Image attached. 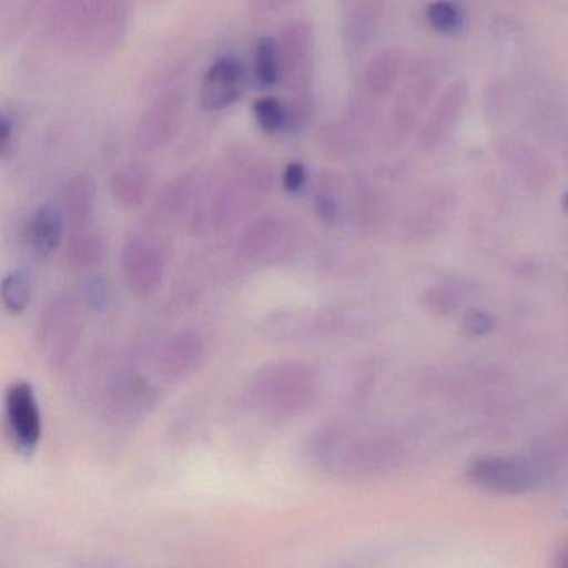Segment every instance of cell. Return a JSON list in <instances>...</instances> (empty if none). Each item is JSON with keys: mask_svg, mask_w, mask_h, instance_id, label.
<instances>
[{"mask_svg": "<svg viewBox=\"0 0 568 568\" xmlns=\"http://www.w3.org/2000/svg\"><path fill=\"white\" fill-rule=\"evenodd\" d=\"M225 164L231 169V178L211 192L204 189L192 212L195 231H224L232 227L251 214L255 205L274 189V168L255 149L231 145L225 151Z\"/></svg>", "mask_w": 568, "mask_h": 568, "instance_id": "6da1fadb", "label": "cell"}, {"mask_svg": "<svg viewBox=\"0 0 568 568\" xmlns=\"http://www.w3.org/2000/svg\"><path fill=\"white\" fill-rule=\"evenodd\" d=\"M129 22V0H52L44 28L62 48L104 55L122 44Z\"/></svg>", "mask_w": 568, "mask_h": 568, "instance_id": "7a4b0ae2", "label": "cell"}, {"mask_svg": "<svg viewBox=\"0 0 568 568\" xmlns=\"http://www.w3.org/2000/svg\"><path fill=\"white\" fill-rule=\"evenodd\" d=\"M318 377L314 367L297 358H282L262 365L248 382L251 404L274 418L297 417L314 405Z\"/></svg>", "mask_w": 568, "mask_h": 568, "instance_id": "3957f363", "label": "cell"}, {"mask_svg": "<svg viewBox=\"0 0 568 568\" xmlns=\"http://www.w3.org/2000/svg\"><path fill=\"white\" fill-rule=\"evenodd\" d=\"M82 337V314L72 295L52 297L38 324V342L42 357L51 368L64 367Z\"/></svg>", "mask_w": 568, "mask_h": 568, "instance_id": "277c9868", "label": "cell"}, {"mask_svg": "<svg viewBox=\"0 0 568 568\" xmlns=\"http://www.w3.org/2000/svg\"><path fill=\"white\" fill-rule=\"evenodd\" d=\"M168 267V251L158 235L135 232L125 239L121 251V268L125 284L139 298L158 292Z\"/></svg>", "mask_w": 568, "mask_h": 568, "instance_id": "5b68a950", "label": "cell"}, {"mask_svg": "<svg viewBox=\"0 0 568 568\" xmlns=\"http://www.w3.org/2000/svg\"><path fill=\"white\" fill-rule=\"evenodd\" d=\"M287 95L314 94L315 32L311 22H287L277 38Z\"/></svg>", "mask_w": 568, "mask_h": 568, "instance_id": "8992f818", "label": "cell"}, {"mask_svg": "<svg viewBox=\"0 0 568 568\" xmlns=\"http://www.w3.org/2000/svg\"><path fill=\"white\" fill-rule=\"evenodd\" d=\"M185 118V94L172 88L145 108L135 128V145L145 154L164 151L181 134Z\"/></svg>", "mask_w": 568, "mask_h": 568, "instance_id": "52a82bcc", "label": "cell"}, {"mask_svg": "<svg viewBox=\"0 0 568 568\" xmlns=\"http://www.w3.org/2000/svg\"><path fill=\"white\" fill-rule=\"evenodd\" d=\"M467 475L478 487L504 495L525 494L540 481L537 465L517 455L477 458L471 462Z\"/></svg>", "mask_w": 568, "mask_h": 568, "instance_id": "ba28073f", "label": "cell"}, {"mask_svg": "<svg viewBox=\"0 0 568 568\" xmlns=\"http://www.w3.org/2000/svg\"><path fill=\"white\" fill-rule=\"evenodd\" d=\"M294 248V232L278 215H261L242 231L235 254L245 264L267 265L284 261Z\"/></svg>", "mask_w": 568, "mask_h": 568, "instance_id": "9c48e42d", "label": "cell"}, {"mask_svg": "<svg viewBox=\"0 0 568 568\" xmlns=\"http://www.w3.org/2000/svg\"><path fill=\"white\" fill-rule=\"evenodd\" d=\"M468 98L470 84L465 78L455 79L438 92L427 118L418 128L417 145L422 151H434L447 141L467 108Z\"/></svg>", "mask_w": 568, "mask_h": 568, "instance_id": "30bf717a", "label": "cell"}, {"mask_svg": "<svg viewBox=\"0 0 568 568\" xmlns=\"http://www.w3.org/2000/svg\"><path fill=\"white\" fill-rule=\"evenodd\" d=\"M6 424L16 450L31 455L42 437V414L34 388L18 381L6 394Z\"/></svg>", "mask_w": 568, "mask_h": 568, "instance_id": "8fae6325", "label": "cell"}, {"mask_svg": "<svg viewBox=\"0 0 568 568\" xmlns=\"http://www.w3.org/2000/svg\"><path fill=\"white\" fill-rule=\"evenodd\" d=\"M385 16V0H338L341 39L348 59H361Z\"/></svg>", "mask_w": 568, "mask_h": 568, "instance_id": "7c38bea8", "label": "cell"}, {"mask_svg": "<svg viewBox=\"0 0 568 568\" xmlns=\"http://www.w3.org/2000/svg\"><path fill=\"white\" fill-rule=\"evenodd\" d=\"M247 88V71L234 55L215 59L199 89V104L207 112H222L237 104Z\"/></svg>", "mask_w": 568, "mask_h": 568, "instance_id": "4fadbf2b", "label": "cell"}, {"mask_svg": "<svg viewBox=\"0 0 568 568\" xmlns=\"http://www.w3.org/2000/svg\"><path fill=\"white\" fill-rule=\"evenodd\" d=\"M205 357V342L195 331H181L162 344L158 355L159 374L164 381H184L194 374Z\"/></svg>", "mask_w": 568, "mask_h": 568, "instance_id": "5bb4252c", "label": "cell"}, {"mask_svg": "<svg viewBox=\"0 0 568 568\" xmlns=\"http://www.w3.org/2000/svg\"><path fill=\"white\" fill-rule=\"evenodd\" d=\"M65 229H68V222L61 205L49 202L41 205L29 217L24 229L26 244L36 254L48 257L61 247Z\"/></svg>", "mask_w": 568, "mask_h": 568, "instance_id": "9a60e30c", "label": "cell"}, {"mask_svg": "<svg viewBox=\"0 0 568 568\" xmlns=\"http://www.w3.org/2000/svg\"><path fill=\"white\" fill-rule=\"evenodd\" d=\"M405 64L407 59L402 49H382L368 61L362 75V89L377 101L387 98L397 88L404 71H407Z\"/></svg>", "mask_w": 568, "mask_h": 568, "instance_id": "2e32d148", "label": "cell"}, {"mask_svg": "<svg viewBox=\"0 0 568 568\" xmlns=\"http://www.w3.org/2000/svg\"><path fill=\"white\" fill-rule=\"evenodd\" d=\"M152 185H154V175L151 169L142 164H128L112 174L109 192L119 209L135 211L148 201Z\"/></svg>", "mask_w": 568, "mask_h": 568, "instance_id": "e0dca14e", "label": "cell"}, {"mask_svg": "<svg viewBox=\"0 0 568 568\" xmlns=\"http://www.w3.org/2000/svg\"><path fill=\"white\" fill-rule=\"evenodd\" d=\"M204 189L201 172L192 169L165 185L164 191L159 195L155 209L162 217H184L189 212H194Z\"/></svg>", "mask_w": 568, "mask_h": 568, "instance_id": "ac0fdd59", "label": "cell"}, {"mask_svg": "<svg viewBox=\"0 0 568 568\" xmlns=\"http://www.w3.org/2000/svg\"><path fill=\"white\" fill-rule=\"evenodd\" d=\"M95 199H98V185L91 175H74L65 182L59 205L64 212L68 229L91 224L94 217Z\"/></svg>", "mask_w": 568, "mask_h": 568, "instance_id": "d6986e66", "label": "cell"}, {"mask_svg": "<svg viewBox=\"0 0 568 568\" xmlns=\"http://www.w3.org/2000/svg\"><path fill=\"white\" fill-rule=\"evenodd\" d=\"M105 255V241L94 222L69 229L65 241V258L78 271L98 267Z\"/></svg>", "mask_w": 568, "mask_h": 568, "instance_id": "ffe728a7", "label": "cell"}, {"mask_svg": "<svg viewBox=\"0 0 568 568\" xmlns=\"http://www.w3.org/2000/svg\"><path fill=\"white\" fill-rule=\"evenodd\" d=\"M420 104L405 88L398 89L387 118V139L392 145H402L417 134L420 128Z\"/></svg>", "mask_w": 568, "mask_h": 568, "instance_id": "44dd1931", "label": "cell"}, {"mask_svg": "<svg viewBox=\"0 0 568 568\" xmlns=\"http://www.w3.org/2000/svg\"><path fill=\"white\" fill-rule=\"evenodd\" d=\"M318 145L328 158L347 161L364 149L365 138L354 131L347 122H325L317 132Z\"/></svg>", "mask_w": 568, "mask_h": 568, "instance_id": "7402d4cb", "label": "cell"}, {"mask_svg": "<svg viewBox=\"0 0 568 568\" xmlns=\"http://www.w3.org/2000/svg\"><path fill=\"white\" fill-rule=\"evenodd\" d=\"M442 79L444 75L437 62L432 59H417L408 65L402 88L407 89L422 108L427 109L438 95Z\"/></svg>", "mask_w": 568, "mask_h": 568, "instance_id": "603a6c76", "label": "cell"}, {"mask_svg": "<svg viewBox=\"0 0 568 568\" xmlns=\"http://www.w3.org/2000/svg\"><path fill=\"white\" fill-rule=\"evenodd\" d=\"M252 79L261 89L282 84V59L277 38L264 36L255 42L252 51Z\"/></svg>", "mask_w": 568, "mask_h": 568, "instance_id": "cb8c5ba5", "label": "cell"}, {"mask_svg": "<svg viewBox=\"0 0 568 568\" xmlns=\"http://www.w3.org/2000/svg\"><path fill=\"white\" fill-rule=\"evenodd\" d=\"M342 181L332 172H322L314 182V211L325 224H335L344 212Z\"/></svg>", "mask_w": 568, "mask_h": 568, "instance_id": "d4e9b609", "label": "cell"}, {"mask_svg": "<svg viewBox=\"0 0 568 568\" xmlns=\"http://www.w3.org/2000/svg\"><path fill=\"white\" fill-rule=\"evenodd\" d=\"M255 124L265 135L287 134V108L285 101L274 95H262L252 104Z\"/></svg>", "mask_w": 568, "mask_h": 568, "instance_id": "484cf974", "label": "cell"}, {"mask_svg": "<svg viewBox=\"0 0 568 568\" xmlns=\"http://www.w3.org/2000/svg\"><path fill=\"white\" fill-rule=\"evenodd\" d=\"M2 304L6 311L12 315H21L22 312L28 311L32 301V282L28 272L16 268L9 272L2 278Z\"/></svg>", "mask_w": 568, "mask_h": 568, "instance_id": "4316f807", "label": "cell"}, {"mask_svg": "<svg viewBox=\"0 0 568 568\" xmlns=\"http://www.w3.org/2000/svg\"><path fill=\"white\" fill-rule=\"evenodd\" d=\"M425 16L430 28L444 36L457 34L464 28V12L454 0H434Z\"/></svg>", "mask_w": 568, "mask_h": 568, "instance_id": "83f0119b", "label": "cell"}, {"mask_svg": "<svg viewBox=\"0 0 568 568\" xmlns=\"http://www.w3.org/2000/svg\"><path fill=\"white\" fill-rule=\"evenodd\" d=\"M308 185V169L304 162L291 161L282 172V187L288 194L297 195L305 191Z\"/></svg>", "mask_w": 568, "mask_h": 568, "instance_id": "f1b7e54d", "label": "cell"}, {"mask_svg": "<svg viewBox=\"0 0 568 568\" xmlns=\"http://www.w3.org/2000/svg\"><path fill=\"white\" fill-rule=\"evenodd\" d=\"M84 302L94 311L102 312L111 304V288L101 277H91L84 285Z\"/></svg>", "mask_w": 568, "mask_h": 568, "instance_id": "f546056e", "label": "cell"}, {"mask_svg": "<svg viewBox=\"0 0 568 568\" xmlns=\"http://www.w3.org/2000/svg\"><path fill=\"white\" fill-rule=\"evenodd\" d=\"M18 145V124L14 115L2 112L0 115V159L8 162L14 155Z\"/></svg>", "mask_w": 568, "mask_h": 568, "instance_id": "4dcf8cb0", "label": "cell"}, {"mask_svg": "<svg viewBox=\"0 0 568 568\" xmlns=\"http://www.w3.org/2000/svg\"><path fill=\"white\" fill-rule=\"evenodd\" d=\"M491 327H494V321L485 312H470L464 321V332L468 337H480V335L488 334Z\"/></svg>", "mask_w": 568, "mask_h": 568, "instance_id": "1f68e13d", "label": "cell"}, {"mask_svg": "<svg viewBox=\"0 0 568 568\" xmlns=\"http://www.w3.org/2000/svg\"><path fill=\"white\" fill-rule=\"evenodd\" d=\"M295 0H247V8L252 14H272L287 8Z\"/></svg>", "mask_w": 568, "mask_h": 568, "instance_id": "d6a6232c", "label": "cell"}, {"mask_svg": "<svg viewBox=\"0 0 568 568\" xmlns=\"http://www.w3.org/2000/svg\"><path fill=\"white\" fill-rule=\"evenodd\" d=\"M557 565L561 568H568V540L564 541L557 554Z\"/></svg>", "mask_w": 568, "mask_h": 568, "instance_id": "836d02e7", "label": "cell"}, {"mask_svg": "<svg viewBox=\"0 0 568 568\" xmlns=\"http://www.w3.org/2000/svg\"><path fill=\"white\" fill-rule=\"evenodd\" d=\"M561 155L568 162V131L565 132L564 142H561Z\"/></svg>", "mask_w": 568, "mask_h": 568, "instance_id": "e575fe53", "label": "cell"}, {"mask_svg": "<svg viewBox=\"0 0 568 568\" xmlns=\"http://www.w3.org/2000/svg\"><path fill=\"white\" fill-rule=\"evenodd\" d=\"M564 209L568 212V192L564 195Z\"/></svg>", "mask_w": 568, "mask_h": 568, "instance_id": "d590c367", "label": "cell"}, {"mask_svg": "<svg viewBox=\"0 0 568 568\" xmlns=\"http://www.w3.org/2000/svg\"><path fill=\"white\" fill-rule=\"evenodd\" d=\"M154 2H162V0H154Z\"/></svg>", "mask_w": 568, "mask_h": 568, "instance_id": "8d00e7d4", "label": "cell"}]
</instances>
